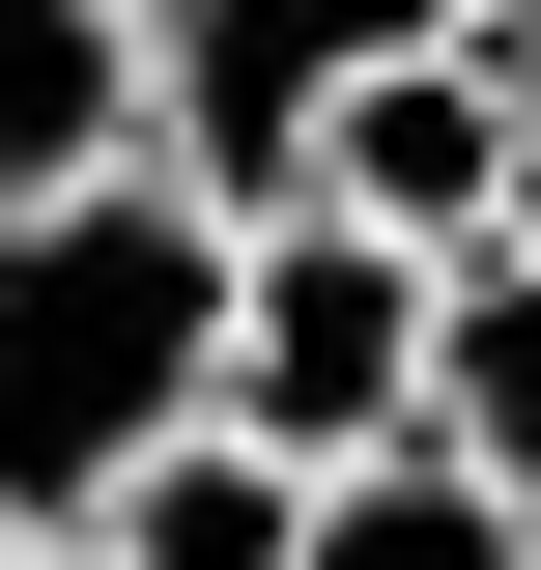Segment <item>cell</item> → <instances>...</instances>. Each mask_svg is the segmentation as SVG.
I'll return each mask as SVG.
<instances>
[{
  "label": "cell",
  "instance_id": "1",
  "mask_svg": "<svg viewBox=\"0 0 541 570\" xmlns=\"http://www.w3.org/2000/svg\"><path fill=\"white\" fill-rule=\"evenodd\" d=\"M171 428H228V200L86 171L0 228V570H58Z\"/></svg>",
  "mask_w": 541,
  "mask_h": 570
},
{
  "label": "cell",
  "instance_id": "4",
  "mask_svg": "<svg viewBox=\"0 0 541 570\" xmlns=\"http://www.w3.org/2000/svg\"><path fill=\"white\" fill-rule=\"evenodd\" d=\"M285 200H314V228H371L400 285L513 257V86H484V58H371L314 142H285ZM285 200H257V228H285Z\"/></svg>",
  "mask_w": 541,
  "mask_h": 570
},
{
  "label": "cell",
  "instance_id": "6",
  "mask_svg": "<svg viewBox=\"0 0 541 570\" xmlns=\"http://www.w3.org/2000/svg\"><path fill=\"white\" fill-rule=\"evenodd\" d=\"M427 456L541 542V257H456V285H427Z\"/></svg>",
  "mask_w": 541,
  "mask_h": 570
},
{
  "label": "cell",
  "instance_id": "3",
  "mask_svg": "<svg viewBox=\"0 0 541 570\" xmlns=\"http://www.w3.org/2000/svg\"><path fill=\"white\" fill-rule=\"evenodd\" d=\"M371 58H427V0H142V171H200L228 228L285 200V142Z\"/></svg>",
  "mask_w": 541,
  "mask_h": 570
},
{
  "label": "cell",
  "instance_id": "7",
  "mask_svg": "<svg viewBox=\"0 0 541 570\" xmlns=\"http://www.w3.org/2000/svg\"><path fill=\"white\" fill-rule=\"evenodd\" d=\"M314 570H541V542L456 485V456H371V485H314Z\"/></svg>",
  "mask_w": 541,
  "mask_h": 570
},
{
  "label": "cell",
  "instance_id": "2",
  "mask_svg": "<svg viewBox=\"0 0 541 570\" xmlns=\"http://www.w3.org/2000/svg\"><path fill=\"white\" fill-rule=\"evenodd\" d=\"M228 428H257L285 485H371V456H427V285L371 257V228H228Z\"/></svg>",
  "mask_w": 541,
  "mask_h": 570
},
{
  "label": "cell",
  "instance_id": "8",
  "mask_svg": "<svg viewBox=\"0 0 541 570\" xmlns=\"http://www.w3.org/2000/svg\"><path fill=\"white\" fill-rule=\"evenodd\" d=\"M513 257H541V86H513Z\"/></svg>",
  "mask_w": 541,
  "mask_h": 570
},
{
  "label": "cell",
  "instance_id": "5",
  "mask_svg": "<svg viewBox=\"0 0 541 570\" xmlns=\"http://www.w3.org/2000/svg\"><path fill=\"white\" fill-rule=\"evenodd\" d=\"M142 171V0H0V228Z\"/></svg>",
  "mask_w": 541,
  "mask_h": 570
}]
</instances>
